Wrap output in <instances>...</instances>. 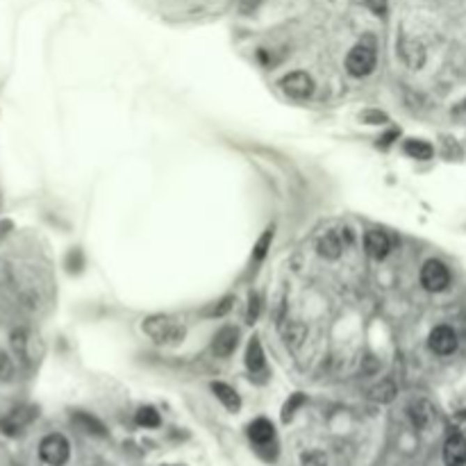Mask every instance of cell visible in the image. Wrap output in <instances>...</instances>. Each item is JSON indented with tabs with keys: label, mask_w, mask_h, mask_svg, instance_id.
Wrapping results in <instances>:
<instances>
[{
	"label": "cell",
	"mask_w": 466,
	"mask_h": 466,
	"mask_svg": "<svg viewBox=\"0 0 466 466\" xmlns=\"http://www.w3.org/2000/svg\"><path fill=\"white\" fill-rule=\"evenodd\" d=\"M143 332L160 346H173L185 339V327L176 323L171 316H148L143 321Z\"/></svg>",
	"instance_id": "cell-1"
},
{
	"label": "cell",
	"mask_w": 466,
	"mask_h": 466,
	"mask_svg": "<svg viewBox=\"0 0 466 466\" xmlns=\"http://www.w3.org/2000/svg\"><path fill=\"white\" fill-rule=\"evenodd\" d=\"M68 455H71V446L62 435H48L39 444V457L48 466H64L68 462Z\"/></svg>",
	"instance_id": "cell-2"
},
{
	"label": "cell",
	"mask_w": 466,
	"mask_h": 466,
	"mask_svg": "<svg viewBox=\"0 0 466 466\" xmlns=\"http://www.w3.org/2000/svg\"><path fill=\"white\" fill-rule=\"evenodd\" d=\"M421 284L428 291H444L451 284V271L439 260H428L421 269Z\"/></svg>",
	"instance_id": "cell-3"
},
{
	"label": "cell",
	"mask_w": 466,
	"mask_h": 466,
	"mask_svg": "<svg viewBox=\"0 0 466 466\" xmlns=\"http://www.w3.org/2000/svg\"><path fill=\"white\" fill-rule=\"evenodd\" d=\"M346 68H348V73L355 77L368 75L375 68V50L366 44L355 46L346 57Z\"/></svg>",
	"instance_id": "cell-4"
},
{
	"label": "cell",
	"mask_w": 466,
	"mask_h": 466,
	"mask_svg": "<svg viewBox=\"0 0 466 466\" xmlns=\"http://www.w3.org/2000/svg\"><path fill=\"white\" fill-rule=\"evenodd\" d=\"M280 87L282 91L287 93L289 98H296V100H305L312 96L314 91V80L309 77L305 71H293L289 75H284L280 80Z\"/></svg>",
	"instance_id": "cell-5"
},
{
	"label": "cell",
	"mask_w": 466,
	"mask_h": 466,
	"mask_svg": "<svg viewBox=\"0 0 466 466\" xmlns=\"http://www.w3.org/2000/svg\"><path fill=\"white\" fill-rule=\"evenodd\" d=\"M430 348H433L437 355H451L457 348V334L453 327L439 325L430 332Z\"/></svg>",
	"instance_id": "cell-6"
},
{
	"label": "cell",
	"mask_w": 466,
	"mask_h": 466,
	"mask_svg": "<svg viewBox=\"0 0 466 466\" xmlns=\"http://www.w3.org/2000/svg\"><path fill=\"white\" fill-rule=\"evenodd\" d=\"M237 339H239V332L235 330V327H221V330L217 332V336H214V343H212V350L217 357H230L232 352H235L237 348Z\"/></svg>",
	"instance_id": "cell-7"
},
{
	"label": "cell",
	"mask_w": 466,
	"mask_h": 466,
	"mask_svg": "<svg viewBox=\"0 0 466 466\" xmlns=\"http://www.w3.org/2000/svg\"><path fill=\"white\" fill-rule=\"evenodd\" d=\"M34 417H37V412H34L32 407H19V410H14L7 419L0 421V428H3L7 435H19L25 426H30V421Z\"/></svg>",
	"instance_id": "cell-8"
},
{
	"label": "cell",
	"mask_w": 466,
	"mask_h": 466,
	"mask_svg": "<svg viewBox=\"0 0 466 466\" xmlns=\"http://www.w3.org/2000/svg\"><path fill=\"white\" fill-rule=\"evenodd\" d=\"M444 460L448 466H464L466 464V439L462 435H451L446 439Z\"/></svg>",
	"instance_id": "cell-9"
},
{
	"label": "cell",
	"mask_w": 466,
	"mask_h": 466,
	"mask_svg": "<svg viewBox=\"0 0 466 466\" xmlns=\"http://www.w3.org/2000/svg\"><path fill=\"white\" fill-rule=\"evenodd\" d=\"M364 248L371 257H375V260H382V257L389 253L391 248V241L389 237L385 235V232L380 230H368L364 235Z\"/></svg>",
	"instance_id": "cell-10"
},
{
	"label": "cell",
	"mask_w": 466,
	"mask_h": 466,
	"mask_svg": "<svg viewBox=\"0 0 466 466\" xmlns=\"http://www.w3.org/2000/svg\"><path fill=\"white\" fill-rule=\"evenodd\" d=\"M248 435H250V442H253V444H257L260 448H266V446H271V444H273V439H275V428H273V423H271V421L257 419V421L250 423Z\"/></svg>",
	"instance_id": "cell-11"
},
{
	"label": "cell",
	"mask_w": 466,
	"mask_h": 466,
	"mask_svg": "<svg viewBox=\"0 0 466 466\" xmlns=\"http://www.w3.org/2000/svg\"><path fill=\"white\" fill-rule=\"evenodd\" d=\"M318 255L325 257V260H336V257L341 255L343 250V239L341 235H336V232H325V235L318 239Z\"/></svg>",
	"instance_id": "cell-12"
},
{
	"label": "cell",
	"mask_w": 466,
	"mask_h": 466,
	"mask_svg": "<svg viewBox=\"0 0 466 466\" xmlns=\"http://www.w3.org/2000/svg\"><path fill=\"white\" fill-rule=\"evenodd\" d=\"M246 366H248V371L253 375H257V373H264V368H266V357H264V350H262V343H260V339H250V343H248V350H246Z\"/></svg>",
	"instance_id": "cell-13"
},
{
	"label": "cell",
	"mask_w": 466,
	"mask_h": 466,
	"mask_svg": "<svg viewBox=\"0 0 466 466\" xmlns=\"http://www.w3.org/2000/svg\"><path fill=\"white\" fill-rule=\"evenodd\" d=\"M212 391H214V396L226 405V407L230 410V412H237L239 407H241V401H239V394L232 389V387H228V385H223V382H214L212 385Z\"/></svg>",
	"instance_id": "cell-14"
},
{
	"label": "cell",
	"mask_w": 466,
	"mask_h": 466,
	"mask_svg": "<svg viewBox=\"0 0 466 466\" xmlns=\"http://www.w3.org/2000/svg\"><path fill=\"white\" fill-rule=\"evenodd\" d=\"M433 146H430L428 141H423V139H410V141H405V155H410L412 160H421V162H426V160H430L433 157Z\"/></svg>",
	"instance_id": "cell-15"
},
{
	"label": "cell",
	"mask_w": 466,
	"mask_h": 466,
	"mask_svg": "<svg viewBox=\"0 0 466 466\" xmlns=\"http://www.w3.org/2000/svg\"><path fill=\"white\" fill-rule=\"evenodd\" d=\"M75 423L80 426L84 433H89V435H98V437H105L107 435V430H105V426L98 421V419H93L91 414H82V412H77L75 414Z\"/></svg>",
	"instance_id": "cell-16"
},
{
	"label": "cell",
	"mask_w": 466,
	"mask_h": 466,
	"mask_svg": "<svg viewBox=\"0 0 466 466\" xmlns=\"http://www.w3.org/2000/svg\"><path fill=\"white\" fill-rule=\"evenodd\" d=\"M401 55H403L405 62H407L410 66H414V68H419L423 64V57H426L423 55V48L419 44H414V41H403Z\"/></svg>",
	"instance_id": "cell-17"
},
{
	"label": "cell",
	"mask_w": 466,
	"mask_h": 466,
	"mask_svg": "<svg viewBox=\"0 0 466 466\" xmlns=\"http://www.w3.org/2000/svg\"><path fill=\"white\" fill-rule=\"evenodd\" d=\"M394 396H396V385L391 380H382V382L371 389V398L378 403H389V401H394Z\"/></svg>",
	"instance_id": "cell-18"
},
{
	"label": "cell",
	"mask_w": 466,
	"mask_h": 466,
	"mask_svg": "<svg viewBox=\"0 0 466 466\" xmlns=\"http://www.w3.org/2000/svg\"><path fill=\"white\" fill-rule=\"evenodd\" d=\"M430 419H433V410H430V405L428 403H417L412 407V421H414V426H419V428H426L428 423H430Z\"/></svg>",
	"instance_id": "cell-19"
},
{
	"label": "cell",
	"mask_w": 466,
	"mask_h": 466,
	"mask_svg": "<svg viewBox=\"0 0 466 466\" xmlns=\"http://www.w3.org/2000/svg\"><path fill=\"white\" fill-rule=\"evenodd\" d=\"M137 423L143 428H157L160 426V414L155 412L153 407H141L137 412Z\"/></svg>",
	"instance_id": "cell-20"
},
{
	"label": "cell",
	"mask_w": 466,
	"mask_h": 466,
	"mask_svg": "<svg viewBox=\"0 0 466 466\" xmlns=\"http://www.w3.org/2000/svg\"><path fill=\"white\" fill-rule=\"evenodd\" d=\"M16 368H14V362L12 357L7 355V352L0 350V382H10V380L14 378Z\"/></svg>",
	"instance_id": "cell-21"
},
{
	"label": "cell",
	"mask_w": 466,
	"mask_h": 466,
	"mask_svg": "<svg viewBox=\"0 0 466 466\" xmlns=\"http://www.w3.org/2000/svg\"><path fill=\"white\" fill-rule=\"evenodd\" d=\"M12 348L16 350V355L19 357L28 355V334H25V330L12 332Z\"/></svg>",
	"instance_id": "cell-22"
},
{
	"label": "cell",
	"mask_w": 466,
	"mask_h": 466,
	"mask_svg": "<svg viewBox=\"0 0 466 466\" xmlns=\"http://www.w3.org/2000/svg\"><path fill=\"white\" fill-rule=\"evenodd\" d=\"M271 241H273V230H266L264 235L260 237V241L255 244V260L260 262L262 257L266 255V250L271 248Z\"/></svg>",
	"instance_id": "cell-23"
},
{
	"label": "cell",
	"mask_w": 466,
	"mask_h": 466,
	"mask_svg": "<svg viewBox=\"0 0 466 466\" xmlns=\"http://www.w3.org/2000/svg\"><path fill=\"white\" fill-rule=\"evenodd\" d=\"M303 394H293L291 396V401H287V405H284V410H282V419L284 421H289L291 417H293V412H296L300 405H303Z\"/></svg>",
	"instance_id": "cell-24"
},
{
	"label": "cell",
	"mask_w": 466,
	"mask_h": 466,
	"mask_svg": "<svg viewBox=\"0 0 466 466\" xmlns=\"http://www.w3.org/2000/svg\"><path fill=\"white\" fill-rule=\"evenodd\" d=\"M303 466H327V460H325L323 453L312 451V453L303 455Z\"/></svg>",
	"instance_id": "cell-25"
},
{
	"label": "cell",
	"mask_w": 466,
	"mask_h": 466,
	"mask_svg": "<svg viewBox=\"0 0 466 466\" xmlns=\"http://www.w3.org/2000/svg\"><path fill=\"white\" fill-rule=\"evenodd\" d=\"M260 296L257 293H250V305H248V323H253L257 314H260Z\"/></svg>",
	"instance_id": "cell-26"
},
{
	"label": "cell",
	"mask_w": 466,
	"mask_h": 466,
	"mask_svg": "<svg viewBox=\"0 0 466 466\" xmlns=\"http://www.w3.org/2000/svg\"><path fill=\"white\" fill-rule=\"evenodd\" d=\"M232 307V298H223L221 303L217 305V307H212V309H207V316H221V314H226L228 309Z\"/></svg>",
	"instance_id": "cell-27"
},
{
	"label": "cell",
	"mask_w": 466,
	"mask_h": 466,
	"mask_svg": "<svg viewBox=\"0 0 466 466\" xmlns=\"http://www.w3.org/2000/svg\"><path fill=\"white\" fill-rule=\"evenodd\" d=\"M366 121V123H371V125H375V123H380V121H387V116L385 114H380V111H366L364 116H362Z\"/></svg>",
	"instance_id": "cell-28"
},
{
	"label": "cell",
	"mask_w": 466,
	"mask_h": 466,
	"mask_svg": "<svg viewBox=\"0 0 466 466\" xmlns=\"http://www.w3.org/2000/svg\"><path fill=\"white\" fill-rule=\"evenodd\" d=\"M387 3H389V0H368V7L375 14H385L387 12Z\"/></svg>",
	"instance_id": "cell-29"
},
{
	"label": "cell",
	"mask_w": 466,
	"mask_h": 466,
	"mask_svg": "<svg viewBox=\"0 0 466 466\" xmlns=\"http://www.w3.org/2000/svg\"><path fill=\"white\" fill-rule=\"evenodd\" d=\"M396 137H398V132H396V130H391L389 134H385V137H382V139H380V141H382V146H389V143H391V139H396Z\"/></svg>",
	"instance_id": "cell-30"
},
{
	"label": "cell",
	"mask_w": 466,
	"mask_h": 466,
	"mask_svg": "<svg viewBox=\"0 0 466 466\" xmlns=\"http://www.w3.org/2000/svg\"><path fill=\"white\" fill-rule=\"evenodd\" d=\"M257 3H260V0H244V12H250V10H255V7H257Z\"/></svg>",
	"instance_id": "cell-31"
},
{
	"label": "cell",
	"mask_w": 466,
	"mask_h": 466,
	"mask_svg": "<svg viewBox=\"0 0 466 466\" xmlns=\"http://www.w3.org/2000/svg\"><path fill=\"white\" fill-rule=\"evenodd\" d=\"M166 466H169V464H166Z\"/></svg>",
	"instance_id": "cell-32"
}]
</instances>
